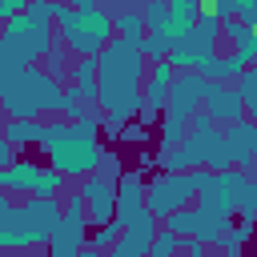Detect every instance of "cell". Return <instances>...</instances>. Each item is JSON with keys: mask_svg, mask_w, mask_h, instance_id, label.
Returning a JSON list of instances; mask_svg holds the SVG:
<instances>
[{"mask_svg": "<svg viewBox=\"0 0 257 257\" xmlns=\"http://www.w3.org/2000/svg\"><path fill=\"white\" fill-rule=\"evenodd\" d=\"M145 72H149V56L137 40L112 36L100 52H96V104L108 116L133 120L141 112V88H145Z\"/></svg>", "mask_w": 257, "mask_h": 257, "instance_id": "6da1fadb", "label": "cell"}, {"mask_svg": "<svg viewBox=\"0 0 257 257\" xmlns=\"http://www.w3.org/2000/svg\"><path fill=\"white\" fill-rule=\"evenodd\" d=\"M52 24H56V36H60V44L68 48V56H96V52L116 36L112 12H104L100 4L76 8V4H68V0H56Z\"/></svg>", "mask_w": 257, "mask_h": 257, "instance_id": "7a4b0ae2", "label": "cell"}, {"mask_svg": "<svg viewBox=\"0 0 257 257\" xmlns=\"http://www.w3.org/2000/svg\"><path fill=\"white\" fill-rule=\"evenodd\" d=\"M44 153H48V165H52L64 181H80V177L96 173V165H100V157H104V145H100V137L68 133L64 141H56V145L44 149Z\"/></svg>", "mask_w": 257, "mask_h": 257, "instance_id": "3957f363", "label": "cell"}, {"mask_svg": "<svg viewBox=\"0 0 257 257\" xmlns=\"http://www.w3.org/2000/svg\"><path fill=\"white\" fill-rule=\"evenodd\" d=\"M84 241H88V205H84V193H64V205H60V221L52 225L48 233V253L52 257H76L84 253Z\"/></svg>", "mask_w": 257, "mask_h": 257, "instance_id": "277c9868", "label": "cell"}, {"mask_svg": "<svg viewBox=\"0 0 257 257\" xmlns=\"http://www.w3.org/2000/svg\"><path fill=\"white\" fill-rule=\"evenodd\" d=\"M0 44L8 48V56H16L20 64H40L44 52L56 44V28H36L24 12H12L0 28Z\"/></svg>", "mask_w": 257, "mask_h": 257, "instance_id": "5b68a950", "label": "cell"}, {"mask_svg": "<svg viewBox=\"0 0 257 257\" xmlns=\"http://www.w3.org/2000/svg\"><path fill=\"white\" fill-rule=\"evenodd\" d=\"M193 181H189V169L185 173H173V169H161L153 181H145V209L157 217V221H165L173 209H181V205H193Z\"/></svg>", "mask_w": 257, "mask_h": 257, "instance_id": "8992f818", "label": "cell"}, {"mask_svg": "<svg viewBox=\"0 0 257 257\" xmlns=\"http://www.w3.org/2000/svg\"><path fill=\"white\" fill-rule=\"evenodd\" d=\"M173 76H177V68H173L169 56L149 60L145 88H141V112H137V120H141L145 128H153V124L165 116V100H169V84H173Z\"/></svg>", "mask_w": 257, "mask_h": 257, "instance_id": "52a82bcc", "label": "cell"}, {"mask_svg": "<svg viewBox=\"0 0 257 257\" xmlns=\"http://www.w3.org/2000/svg\"><path fill=\"white\" fill-rule=\"evenodd\" d=\"M40 245H44V237L32 229L24 201L4 197V189H0V249H40Z\"/></svg>", "mask_w": 257, "mask_h": 257, "instance_id": "ba28073f", "label": "cell"}, {"mask_svg": "<svg viewBox=\"0 0 257 257\" xmlns=\"http://www.w3.org/2000/svg\"><path fill=\"white\" fill-rule=\"evenodd\" d=\"M181 149H185L189 165H205V169H213V173H221V169L233 165V161H229V149H225V133H221L217 124H213V128H189L185 141H181Z\"/></svg>", "mask_w": 257, "mask_h": 257, "instance_id": "9c48e42d", "label": "cell"}, {"mask_svg": "<svg viewBox=\"0 0 257 257\" xmlns=\"http://www.w3.org/2000/svg\"><path fill=\"white\" fill-rule=\"evenodd\" d=\"M157 217L141 205V209H133L124 221H120V233H116V241L108 245V253L112 257H145L149 253V241H153V233H157Z\"/></svg>", "mask_w": 257, "mask_h": 257, "instance_id": "30bf717a", "label": "cell"}, {"mask_svg": "<svg viewBox=\"0 0 257 257\" xmlns=\"http://www.w3.org/2000/svg\"><path fill=\"white\" fill-rule=\"evenodd\" d=\"M205 88H209V76H201L197 68H177V76H173V84H169L165 112H169V116H181V120H189V116L201 108V100H205Z\"/></svg>", "mask_w": 257, "mask_h": 257, "instance_id": "8fae6325", "label": "cell"}, {"mask_svg": "<svg viewBox=\"0 0 257 257\" xmlns=\"http://www.w3.org/2000/svg\"><path fill=\"white\" fill-rule=\"evenodd\" d=\"M80 193H84V205H88V225L112 221V213H116V181L112 177L88 173V177H80Z\"/></svg>", "mask_w": 257, "mask_h": 257, "instance_id": "7c38bea8", "label": "cell"}, {"mask_svg": "<svg viewBox=\"0 0 257 257\" xmlns=\"http://www.w3.org/2000/svg\"><path fill=\"white\" fill-rule=\"evenodd\" d=\"M217 40H221V32H209V28H201V24H197L189 36L173 40V48H169L173 68H197L205 56H213V52H217Z\"/></svg>", "mask_w": 257, "mask_h": 257, "instance_id": "4fadbf2b", "label": "cell"}, {"mask_svg": "<svg viewBox=\"0 0 257 257\" xmlns=\"http://www.w3.org/2000/svg\"><path fill=\"white\" fill-rule=\"evenodd\" d=\"M201 108H205L217 124H233V120H241V116H245V100H241L237 84H225V80H209Z\"/></svg>", "mask_w": 257, "mask_h": 257, "instance_id": "5bb4252c", "label": "cell"}, {"mask_svg": "<svg viewBox=\"0 0 257 257\" xmlns=\"http://www.w3.org/2000/svg\"><path fill=\"white\" fill-rule=\"evenodd\" d=\"M225 149H229V161H233V165L249 169V165H253V149H257V124H253L249 116L225 124Z\"/></svg>", "mask_w": 257, "mask_h": 257, "instance_id": "9a60e30c", "label": "cell"}, {"mask_svg": "<svg viewBox=\"0 0 257 257\" xmlns=\"http://www.w3.org/2000/svg\"><path fill=\"white\" fill-rule=\"evenodd\" d=\"M145 205V173L141 169H120V177H116V213H112V221L120 225L133 209H141Z\"/></svg>", "mask_w": 257, "mask_h": 257, "instance_id": "2e32d148", "label": "cell"}, {"mask_svg": "<svg viewBox=\"0 0 257 257\" xmlns=\"http://www.w3.org/2000/svg\"><path fill=\"white\" fill-rule=\"evenodd\" d=\"M36 177H40V161H12L0 169V189L4 193H20V197H32L36 189Z\"/></svg>", "mask_w": 257, "mask_h": 257, "instance_id": "e0dca14e", "label": "cell"}, {"mask_svg": "<svg viewBox=\"0 0 257 257\" xmlns=\"http://www.w3.org/2000/svg\"><path fill=\"white\" fill-rule=\"evenodd\" d=\"M32 88H36V100L44 112H60L64 108V80L48 76L40 64H32Z\"/></svg>", "mask_w": 257, "mask_h": 257, "instance_id": "ac0fdd59", "label": "cell"}, {"mask_svg": "<svg viewBox=\"0 0 257 257\" xmlns=\"http://www.w3.org/2000/svg\"><path fill=\"white\" fill-rule=\"evenodd\" d=\"M241 68H245V60L237 56V52H213V56H205L201 64H197V72L201 76H209V80H225V84H233L237 76H241Z\"/></svg>", "mask_w": 257, "mask_h": 257, "instance_id": "d6986e66", "label": "cell"}, {"mask_svg": "<svg viewBox=\"0 0 257 257\" xmlns=\"http://www.w3.org/2000/svg\"><path fill=\"white\" fill-rule=\"evenodd\" d=\"M40 116H4V124H0V133L16 145V149H32V145H40Z\"/></svg>", "mask_w": 257, "mask_h": 257, "instance_id": "ffe728a7", "label": "cell"}, {"mask_svg": "<svg viewBox=\"0 0 257 257\" xmlns=\"http://www.w3.org/2000/svg\"><path fill=\"white\" fill-rule=\"evenodd\" d=\"M197 205H201V209H213V213H225V217H237V197H233L229 189H221L217 177H213L209 189L197 193Z\"/></svg>", "mask_w": 257, "mask_h": 257, "instance_id": "44dd1931", "label": "cell"}, {"mask_svg": "<svg viewBox=\"0 0 257 257\" xmlns=\"http://www.w3.org/2000/svg\"><path fill=\"white\" fill-rule=\"evenodd\" d=\"M72 84H80V92L88 100H96V56H72V72H68Z\"/></svg>", "mask_w": 257, "mask_h": 257, "instance_id": "7402d4cb", "label": "cell"}, {"mask_svg": "<svg viewBox=\"0 0 257 257\" xmlns=\"http://www.w3.org/2000/svg\"><path fill=\"white\" fill-rule=\"evenodd\" d=\"M112 28H116V36H124V40H145V16H141V8H120V12H112Z\"/></svg>", "mask_w": 257, "mask_h": 257, "instance_id": "603a6c76", "label": "cell"}, {"mask_svg": "<svg viewBox=\"0 0 257 257\" xmlns=\"http://www.w3.org/2000/svg\"><path fill=\"white\" fill-rule=\"evenodd\" d=\"M141 16H145V32H169V36H173V12H169V0H145Z\"/></svg>", "mask_w": 257, "mask_h": 257, "instance_id": "cb8c5ba5", "label": "cell"}, {"mask_svg": "<svg viewBox=\"0 0 257 257\" xmlns=\"http://www.w3.org/2000/svg\"><path fill=\"white\" fill-rule=\"evenodd\" d=\"M233 84H237V92H241V100H245V116L257 124V68H253V64H245V68H241V76H237Z\"/></svg>", "mask_w": 257, "mask_h": 257, "instance_id": "d4e9b609", "label": "cell"}, {"mask_svg": "<svg viewBox=\"0 0 257 257\" xmlns=\"http://www.w3.org/2000/svg\"><path fill=\"white\" fill-rule=\"evenodd\" d=\"M40 68L48 72V76H56V80H68V72H72V60H68V48L56 40L48 52H44V60H40Z\"/></svg>", "mask_w": 257, "mask_h": 257, "instance_id": "484cf974", "label": "cell"}, {"mask_svg": "<svg viewBox=\"0 0 257 257\" xmlns=\"http://www.w3.org/2000/svg\"><path fill=\"white\" fill-rule=\"evenodd\" d=\"M72 133V120L68 116H60V112H52V120H44L40 124V149H52L56 141H64Z\"/></svg>", "mask_w": 257, "mask_h": 257, "instance_id": "4316f807", "label": "cell"}, {"mask_svg": "<svg viewBox=\"0 0 257 257\" xmlns=\"http://www.w3.org/2000/svg\"><path fill=\"white\" fill-rule=\"evenodd\" d=\"M149 253H153V257H173V253H181V237H177L173 229L157 225V233H153V241H149Z\"/></svg>", "mask_w": 257, "mask_h": 257, "instance_id": "83f0119b", "label": "cell"}, {"mask_svg": "<svg viewBox=\"0 0 257 257\" xmlns=\"http://www.w3.org/2000/svg\"><path fill=\"white\" fill-rule=\"evenodd\" d=\"M185 133H189V120H181V116H161V149H173V145H181L185 141Z\"/></svg>", "mask_w": 257, "mask_h": 257, "instance_id": "f1b7e54d", "label": "cell"}, {"mask_svg": "<svg viewBox=\"0 0 257 257\" xmlns=\"http://www.w3.org/2000/svg\"><path fill=\"white\" fill-rule=\"evenodd\" d=\"M60 189H64V177L52 169V165H40V177H36V197H60Z\"/></svg>", "mask_w": 257, "mask_h": 257, "instance_id": "f546056e", "label": "cell"}, {"mask_svg": "<svg viewBox=\"0 0 257 257\" xmlns=\"http://www.w3.org/2000/svg\"><path fill=\"white\" fill-rule=\"evenodd\" d=\"M52 12H56V0H28V4H24V16H28L36 28H56V24H52Z\"/></svg>", "mask_w": 257, "mask_h": 257, "instance_id": "4dcf8cb0", "label": "cell"}, {"mask_svg": "<svg viewBox=\"0 0 257 257\" xmlns=\"http://www.w3.org/2000/svg\"><path fill=\"white\" fill-rule=\"evenodd\" d=\"M141 48H145V56H149V60H161V56H169V48H173V36H169V32H145Z\"/></svg>", "mask_w": 257, "mask_h": 257, "instance_id": "1f68e13d", "label": "cell"}, {"mask_svg": "<svg viewBox=\"0 0 257 257\" xmlns=\"http://www.w3.org/2000/svg\"><path fill=\"white\" fill-rule=\"evenodd\" d=\"M249 32H253V28H249L241 16H229V20H221V36H225V40H233V44H237V40H245Z\"/></svg>", "mask_w": 257, "mask_h": 257, "instance_id": "d6a6232c", "label": "cell"}, {"mask_svg": "<svg viewBox=\"0 0 257 257\" xmlns=\"http://www.w3.org/2000/svg\"><path fill=\"white\" fill-rule=\"evenodd\" d=\"M233 52H237L245 64H253V60H257V32H249L245 40H237V44H233Z\"/></svg>", "mask_w": 257, "mask_h": 257, "instance_id": "836d02e7", "label": "cell"}, {"mask_svg": "<svg viewBox=\"0 0 257 257\" xmlns=\"http://www.w3.org/2000/svg\"><path fill=\"white\" fill-rule=\"evenodd\" d=\"M96 173H104V177H120V157L112 153V149H104V157H100V165H96Z\"/></svg>", "mask_w": 257, "mask_h": 257, "instance_id": "e575fe53", "label": "cell"}, {"mask_svg": "<svg viewBox=\"0 0 257 257\" xmlns=\"http://www.w3.org/2000/svg\"><path fill=\"white\" fill-rule=\"evenodd\" d=\"M16 153H20V149H16V145L0 133V169H4V165H12V161H16Z\"/></svg>", "mask_w": 257, "mask_h": 257, "instance_id": "d590c367", "label": "cell"}, {"mask_svg": "<svg viewBox=\"0 0 257 257\" xmlns=\"http://www.w3.org/2000/svg\"><path fill=\"white\" fill-rule=\"evenodd\" d=\"M213 124H217V120H213V116H209L205 108H197V112L189 116V128H213Z\"/></svg>", "mask_w": 257, "mask_h": 257, "instance_id": "8d00e7d4", "label": "cell"}, {"mask_svg": "<svg viewBox=\"0 0 257 257\" xmlns=\"http://www.w3.org/2000/svg\"><path fill=\"white\" fill-rule=\"evenodd\" d=\"M120 128H124V120H120V116H108V112H104V128H100V133H104V137H116V141H120Z\"/></svg>", "mask_w": 257, "mask_h": 257, "instance_id": "74e56055", "label": "cell"}, {"mask_svg": "<svg viewBox=\"0 0 257 257\" xmlns=\"http://www.w3.org/2000/svg\"><path fill=\"white\" fill-rule=\"evenodd\" d=\"M24 4H28V0H0V8H4L8 16H12V12H24Z\"/></svg>", "mask_w": 257, "mask_h": 257, "instance_id": "f35d334b", "label": "cell"}, {"mask_svg": "<svg viewBox=\"0 0 257 257\" xmlns=\"http://www.w3.org/2000/svg\"><path fill=\"white\" fill-rule=\"evenodd\" d=\"M68 4H76V8H92V4H100V0H68Z\"/></svg>", "mask_w": 257, "mask_h": 257, "instance_id": "ab89813d", "label": "cell"}, {"mask_svg": "<svg viewBox=\"0 0 257 257\" xmlns=\"http://www.w3.org/2000/svg\"><path fill=\"white\" fill-rule=\"evenodd\" d=\"M253 229H257V217H253Z\"/></svg>", "mask_w": 257, "mask_h": 257, "instance_id": "60d3db41", "label": "cell"}, {"mask_svg": "<svg viewBox=\"0 0 257 257\" xmlns=\"http://www.w3.org/2000/svg\"><path fill=\"white\" fill-rule=\"evenodd\" d=\"M0 28H4V24H0Z\"/></svg>", "mask_w": 257, "mask_h": 257, "instance_id": "b9f144b4", "label": "cell"}]
</instances>
